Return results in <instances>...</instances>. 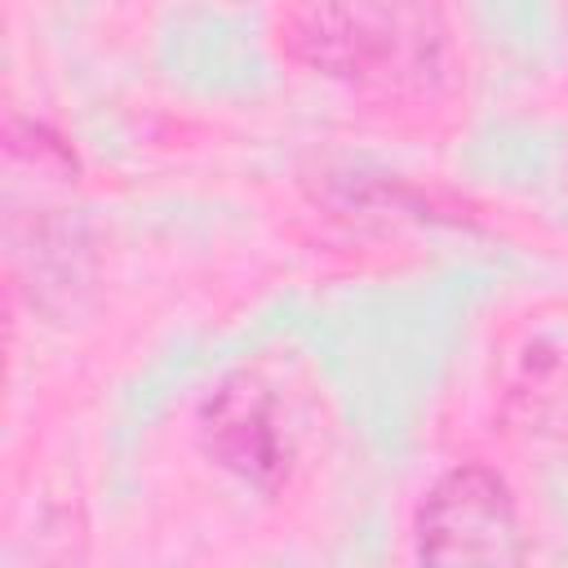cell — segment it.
Segmentation results:
<instances>
[{
    "instance_id": "obj_2",
    "label": "cell",
    "mask_w": 568,
    "mask_h": 568,
    "mask_svg": "<svg viewBox=\"0 0 568 568\" xmlns=\"http://www.w3.org/2000/svg\"><path fill=\"white\" fill-rule=\"evenodd\" d=\"M417 555L430 564L519 559V519L510 488L484 466L448 470L417 510Z\"/></svg>"
},
{
    "instance_id": "obj_3",
    "label": "cell",
    "mask_w": 568,
    "mask_h": 568,
    "mask_svg": "<svg viewBox=\"0 0 568 568\" xmlns=\"http://www.w3.org/2000/svg\"><path fill=\"white\" fill-rule=\"evenodd\" d=\"M204 444L226 470H235L257 488L284 484L293 462V439L280 422V408L271 390L253 377L226 382L204 404Z\"/></svg>"
},
{
    "instance_id": "obj_1",
    "label": "cell",
    "mask_w": 568,
    "mask_h": 568,
    "mask_svg": "<svg viewBox=\"0 0 568 568\" xmlns=\"http://www.w3.org/2000/svg\"><path fill=\"white\" fill-rule=\"evenodd\" d=\"M288 44L324 75L355 84H422L439 71V31L413 4L315 0L293 13Z\"/></svg>"
},
{
    "instance_id": "obj_4",
    "label": "cell",
    "mask_w": 568,
    "mask_h": 568,
    "mask_svg": "<svg viewBox=\"0 0 568 568\" xmlns=\"http://www.w3.org/2000/svg\"><path fill=\"white\" fill-rule=\"evenodd\" d=\"M510 404L528 430L568 439V328H541L519 346Z\"/></svg>"
}]
</instances>
